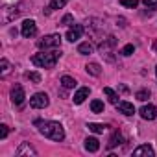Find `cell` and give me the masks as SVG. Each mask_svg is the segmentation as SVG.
<instances>
[{
  "label": "cell",
  "instance_id": "cell-2",
  "mask_svg": "<svg viewBox=\"0 0 157 157\" xmlns=\"http://www.w3.org/2000/svg\"><path fill=\"white\" fill-rule=\"evenodd\" d=\"M59 59V54L57 52H39L32 57V63L35 67H43V68H54L56 63Z\"/></svg>",
  "mask_w": 157,
  "mask_h": 157
},
{
  "label": "cell",
  "instance_id": "cell-21",
  "mask_svg": "<svg viewBox=\"0 0 157 157\" xmlns=\"http://www.w3.org/2000/svg\"><path fill=\"white\" fill-rule=\"evenodd\" d=\"M67 6V0H50V10H61Z\"/></svg>",
  "mask_w": 157,
  "mask_h": 157
},
{
  "label": "cell",
  "instance_id": "cell-1",
  "mask_svg": "<svg viewBox=\"0 0 157 157\" xmlns=\"http://www.w3.org/2000/svg\"><path fill=\"white\" fill-rule=\"evenodd\" d=\"M35 126L39 128V133L44 135L50 140L61 142L65 139V129H63V126L59 122H54V120H35Z\"/></svg>",
  "mask_w": 157,
  "mask_h": 157
},
{
  "label": "cell",
  "instance_id": "cell-8",
  "mask_svg": "<svg viewBox=\"0 0 157 157\" xmlns=\"http://www.w3.org/2000/svg\"><path fill=\"white\" fill-rule=\"evenodd\" d=\"M24 98H26V94H24V89H22L21 85H15V87L11 89V100H13V104L21 105V104L24 102Z\"/></svg>",
  "mask_w": 157,
  "mask_h": 157
},
{
  "label": "cell",
  "instance_id": "cell-19",
  "mask_svg": "<svg viewBox=\"0 0 157 157\" xmlns=\"http://www.w3.org/2000/svg\"><path fill=\"white\" fill-rule=\"evenodd\" d=\"M61 85H63L65 89H72V87L76 85V80H74V78H70V76H63V78H61Z\"/></svg>",
  "mask_w": 157,
  "mask_h": 157
},
{
  "label": "cell",
  "instance_id": "cell-20",
  "mask_svg": "<svg viewBox=\"0 0 157 157\" xmlns=\"http://www.w3.org/2000/svg\"><path fill=\"white\" fill-rule=\"evenodd\" d=\"M91 111H93V113H104V102L93 100V102H91Z\"/></svg>",
  "mask_w": 157,
  "mask_h": 157
},
{
  "label": "cell",
  "instance_id": "cell-23",
  "mask_svg": "<svg viewBox=\"0 0 157 157\" xmlns=\"http://www.w3.org/2000/svg\"><path fill=\"white\" fill-rule=\"evenodd\" d=\"M135 98H137V100H140V102H144V100H148V98H150V91L142 89V91H139V93L135 94Z\"/></svg>",
  "mask_w": 157,
  "mask_h": 157
},
{
  "label": "cell",
  "instance_id": "cell-7",
  "mask_svg": "<svg viewBox=\"0 0 157 157\" xmlns=\"http://www.w3.org/2000/svg\"><path fill=\"white\" fill-rule=\"evenodd\" d=\"M139 113H140V117H142L144 120H153V118L157 117V109H155V105H151V104L142 105Z\"/></svg>",
  "mask_w": 157,
  "mask_h": 157
},
{
  "label": "cell",
  "instance_id": "cell-18",
  "mask_svg": "<svg viewBox=\"0 0 157 157\" xmlns=\"http://www.w3.org/2000/svg\"><path fill=\"white\" fill-rule=\"evenodd\" d=\"M87 128H89V131H93V133H104L107 126H104V124H94V122H89V124H87Z\"/></svg>",
  "mask_w": 157,
  "mask_h": 157
},
{
  "label": "cell",
  "instance_id": "cell-11",
  "mask_svg": "<svg viewBox=\"0 0 157 157\" xmlns=\"http://www.w3.org/2000/svg\"><path fill=\"white\" fill-rule=\"evenodd\" d=\"M133 155H135V157H140V155L151 157V155H153V148H151L150 144H142V146H139V148L133 150Z\"/></svg>",
  "mask_w": 157,
  "mask_h": 157
},
{
  "label": "cell",
  "instance_id": "cell-12",
  "mask_svg": "<svg viewBox=\"0 0 157 157\" xmlns=\"http://www.w3.org/2000/svg\"><path fill=\"white\" fill-rule=\"evenodd\" d=\"M85 150L91 151V153L98 151V150H100V142H98V139H96V137H87V139H85Z\"/></svg>",
  "mask_w": 157,
  "mask_h": 157
},
{
  "label": "cell",
  "instance_id": "cell-10",
  "mask_svg": "<svg viewBox=\"0 0 157 157\" xmlns=\"http://www.w3.org/2000/svg\"><path fill=\"white\" fill-rule=\"evenodd\" d=\"M89 93H91V89H89V87H82V89H78V91H76V94H74V104H83V102H85V98H89Z\"/></svg>",
  "mask_w": 157,
  "mask_h": 157
},
{
  "label": "cell",
  "instance_id": "cell-3",
  "mask_svg": "<svg viewBox=\"0 0 157 157\" xmlns=\"http://www.w3.org/2000/svg\"><path fill=\"white\" fill-rule=\"evenodd\" d=\"M37 44H39V48H44V50H50V48H61V35H59V33L44 35Z\"/></svg>",
  "mask_w": 157,
  "mask_h": 157
},
{
  "label": "cell",
  "instance_id": "cell-25",
  "mask_svg": "<svg viewBox=\"0 0 157 157\" xmlns=\"http://www.w3.org/2000/svg\"><path fill=\"white\" fill-rule=\"evenodd\" d=\"M133 52H135V46H133V44H126V46L122 48L120 54H122V56H131Z\"/></svg>",
  "mask_w": 157,
  "mask_h": 157
},
{
  "label": "cell",
  "instance_id": "cell-29",
  "mask_svg": "<svg viewBox=\"0 0 157 157\" xmlns=\"http://www.w3.org/2000/svg\"><path fill=\"white\" fill-rule=\"evenodd\" d=\"M0 67H2V74H8V70H10V63H8V59H2V61H0Z\"/></svg>",
  "mask_w": 157,
  "mask_h": 157
},
{
  "label": "cell",
  "instance_id": "cell-28",
  "mask_svg": "<svg viewBox=\"0 0 157 157\" xmlns=\"http://www.w3.org/2000/svg\"><path fill=\"white\" fill-rule=\"evenodd\" d=\"M8 133H10V128L6 124H2V126H0V139H6Z\"/></svg>",
  "mask_w": 157,
  "mask_h": 157
},
{
  "label": "cell",
  "instance_id": "cell-17",
  "mask_svg": "<svg viewBox=\"0 0 157 157\" xmlns=\"http://www.w3.org/2000/svg\"><path fill=\"white\" fill-rule=\"evenodd\" d=\"M85 68H87V72H89V74H93V76H100V74H102V68H100V65H98V63H89Z\"/></svg>",
  "mask_w": 157,
  "mask_h": 157
},
{
  "label": "cell",
  "instance_id": "cell-4",
  "mask_svg": "<svg viewBox=\"0 0 157 157\" xmlns=\"http://www.w3.org/2000/svg\"><path fill=\"white\" fill-rule=\"evenodd\" d=\"M30 105L33 109H44L48 105V96L44 93H35L32 98H30Z\"/></svg>",
  "mask_w": 157,
  "mask_h": 157
},
{
  "label": "cell",
  "instance_id": "cell-24",
  "mask_svg": "<svg viewBox=\"0 0 157 157\" xmlns=\"http://www.w3.org/2000/svg\"><path fill=\"white\" fill-rule=\"evenodd\" d=\"M26 78H28L30 82H33V83H39L41 82V76L37 72H26Z\"/></svg>",
  "mask_w": 157,
  "mask_h": 157
},
{
  "label": "cell",
  "instance_id": "cell-26",
  "mask_svg": "<svg viewBox=\"0 0 157 157\" xmlns=\"http://www.w3.org/2000/svg\"><path fill=\"white\" fill-rule=\"evenodd\" d=\"M120 4H122V6H126V8H137L139 0H120Z\"/></svg>",
  "mask_w": 157,
  "mask_h": 157
},
{
  "label": "cell",
  "instance_id": "cell-16",
  "mask_svg": "<svg viewBox=\"0 0 157 157\" xmlns=\"http://www.w3.org/2000/svg\"><path fill=\"white\" fill-rule=\"evenodd\" d=\"M22 153H28V155H37V151H35V150H33L28 142H24V144L17 150V155H22Z\"/></svg>",
  "mask_w": 157,
  "mask_h": 157
},
{
  "label": "cell",
  "instance_id": "cell-9",
  "mask_svg": "<svg viewBox=\"0 0 157 157\" xmlns=\"http://www.w3.org/2000/svg\"><path fill=\"white\" fill-rule=\"evenodd\" d=\"M117 109H118V113H122V115H126V117H131V115L135 113V107H133V104H129V102H118V104H117Z\"/></svg>",
  "mask_w": 157,
  "mask_h": 157
},
{
  "label": "cell",
  "instance_id": "cell-22",
  "mask_svg": "<svg viewBox=\"0 0 157 157\" xmlns=\"http://www.w3.org/2000/svg\"><path fill=\"white\" fill-rule=\"evenodd\" d=\"M120 140H122L120 133H118V131H115V133H113V137H111V140H109V148H115L117 144H120Z\"/></svg>",
  "mask_w": 157,
  "mask_h": 157
},
{
  "label": "cell",
  "instance_id": "cell-5",
  "mask_svg": "<svg viewBox=\"0 0 157 157\" xmlns=\"http://www.w3.org/2000/svg\"><path fill=\"white\" fill-rule=\"evenodd\" d=\"M21 32H22V37H26V39L35 37V35H37V24H35V21H30V19L24 21Z\"/></svg>",
  "mask_w": 157,
  "mask_h": 157
},
{
  "label": "cell",
  "instance_id": "cell-30",
  "mask_svg": "<svg viewBox=\"0 0 157 157\" xmlns=\"http://www.w3.org/2000/svg\"><path fill=\"white\" fill-rule=\"evenodd\" d=\"M72 21H74L72 15H65V17L61 19V24H63V26H68V24H72Z\"/></svg>",
  "mask_w": 157,
  "mask_h": 157
},
{
  "label": "cell",
  "instance_id": "cell-27",
  "mask_svg": "<svg viewBox=\"0 0 157 157\" xmlns=\"http://www.w3.org/2000/svg\"><path fill=\"white\" fill-rule=\"evenodd\" d=\"M148 10H157V0H142Z\"/></svg>",
  "mask_w": 157,
  "mask_h": 157
},
{
  "label": "cell",
  "instance_id": "cell-14",
  "mask_svg": "<svg viewBox=\"0 0 157 157\" xmlns=\"http://www.w3.org/2000/svg\"><path fill=\"white\" fill-rule=\"evenodd\" d=\"M115 44H117V39H115L113 35H111V37H107V39H105V41L100 44V50H102V54H105V52H107L109 48H113Z\"/></svg>",
  "mask_w": 157,
  "mask_h": 157
},
{
  "label": "cell",
  "instance_id": "cell-15",
  "mask_svg": "<svg viewBox=\"0 0 157 157\" xmlns=\"http://www.w3.org/2000/svg\"><path fill=\"white\" fill-rule=\"evenodd\" d=\"M104 94L107 96V100H109L111 104H115V105L118 104V94H117L111 87H104Z\"/></svg>",
  "mask_w": 157,
  "mask_h": 157
},
{
  "label": "cell",
  "instance_id": "cell-6",
  "mask_svg": "<svg viewBox=\"0 0 157 157\" xmlns=\"http://www.w3.org/2000/svg\"><path fill=\"white\" fill-rule=\"evenodd\" d=\"M82 35H83V26H82V24H74V26L68 28V32H67V39H68L70 43L78 41Z\"/></svg>",
  "mask_w": 157,
  "mask_h": 157
},
{
  "label": "cell",
  "instance_id": "cell-31",
  "mask_svg": "<svg viewBox=\"0 0 157 157\" xmlns=\"http://www.w3.org/2000/svg\"><path fill=\"white\" fill-rule=\"evenodd\" d=\"M155 74H157V67H155Z\"/></svg>",
  "mask_w": 157,
  "mask_h": 157
},
{
  "label": "cell",
  "instance_id": "cell-13",
  "mask_svg": "<svg viewBox=\"0 0 157 157\" xmlns=\"http://www.w3.org/2000/svg\"><path fill=\"white\" fill-rule=\"evenodd\" d=\"M93 50H94V44L89 43V41H85V43H82L80 46H78V52H80L82 56H89V54H93Z\"/></svg>",
  "mask_w": 157,
  "mask_h": 157
}]
</instances>
